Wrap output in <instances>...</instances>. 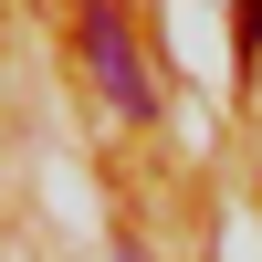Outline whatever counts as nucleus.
Returning <instances> with one entry per match:
<instances>
[{"label":"nucleus","instance_id":"1","mask_svg":"<svg viewBox=\"0 0 262 262\" xmlns=\"http://www.w3.org/2000/svg\"><path fill=\"white\" fill-rule=\"evenodd\" d=\"M84 63H95V84H105L116 116H158V84H147L137 42H126V21H116V0H84Z\"/></svg>","mask_w":262,"mask_h":262},{"label":"nucleus","instance_id":"2","mask_svg":"<svg viewBox=\"0 0 262 262\" xmlns=\"http://www.w3.org/2000/svg\"><path fill=\"white\" fill-rule=\"evenodd\" d=\"M231 32H242V53H262V0H242V21H231Z\"/></svg>","mask_w":262,"mask_h":262}]
</instances>
